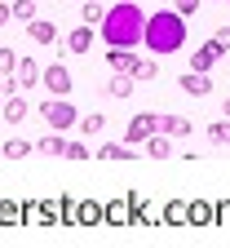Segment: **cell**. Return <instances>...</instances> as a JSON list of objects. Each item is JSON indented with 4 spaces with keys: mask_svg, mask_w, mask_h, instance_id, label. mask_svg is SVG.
Listing matches in <instances>:
<instances>
[{
    "mask_svg": "<svg viewBox=\"0 0 230 248\" xmlns=\"http://www.w3.org/2000/svg\"><path fill=\"white\" fill-rule=\"evenodd\" d=\"M133 89H138V80H133V71H115L111 80H107V93H111V98H133Z\"/></svg>",
    "mask_w": 230,
    "mask_h": 248,
    "instance_id": "cell-12",
    "label": "cell"
},
{
    "mask_svg": "<svg viewBox=\"0 0 230 248\" xmlns=\"http://www.w3.org/2000/svg\"><path fill=\"white\" fill-rule=\"evenodd\" d=\"M213 40H217V45L230 53V27H217V31H213Z\"/></svg>",
    "mask_w": 230,
    "mask_h": 248,
    "instance_id": "cell-34",
    "label": "cell"
},
{
    "mask_svg": "<svg viewBox=\"0 0 230 248\" xmlns=\"http://www.w3.org/2000/svg\"><path fill=\"white\" fill-rule=\"evenodd\" d=\"M102 208H107V226H111V231L133 226V213H128V195H124V200H111V204H102Z\"/></svg>",
    "mask_w": 230,
    "mask_h": 248,
    "instance_id": "cell-8",
    "label": "cell"
},
{
    "mask_svg": "<svg viewBox=\"0 0 230 248\" xmlns=\"http://www.w3.org/2000/svg\"><path fill=\"white\" fill-rule=\"evenodd\" d=\"M0 151H5V160H27V155L36 151V142H27V138H9Z\"/></svg>",
    "mask_w": 230,
    "mask_h": 248,
    "instance_id": "cell-24",
    "label": "cell"
},
{
    "mask_svg": "<svg viewBox=\"0 0 230 248\" xmlns=\"http://www.w3.org/2000/svg\"><path fill=\"white\" fill-rule=\"evenodd\" d=\"M14 18L18 22H31V18H36V0H14Z\"/></svg>",
    "mask_w": 230,
    "mask_h": 248,
    "instance_id": "cell-29",
    "label": "cell"
},
{
    "mask_svg": "<svg viewBox=\"0 0 230 248\" xmlns=\"http://www.w3.org/2000/svg\"><path fill=\"white\" fill-rule=\"evenodd\" d=\"M40 71H45L40 62L22 53V58H18V71H14V76H18V84H22V89H36V84H40Z\"/></svg>",
    "mask_w": 230,
    "mask_h": 248,
    "instance_id": "cell-11",
    "label": "cell"
},
{
    "mask_svg": "<svg viewBox=\"0 0 230 248\" xmlns=\"http://www.w3.org/2000/svg\"><path fill=\"white\" fill-rule=\"evenodd\" d=\"M159 76V62L155 58H138L133 62V80H155Z\"/></svg>",
    "mask_w": 230,
    "mask_h": 248,
    "instance_id": "cell-27",
    "label": "cell"
},
{
    "mask_svg": "<svg viewBox=\"0 0 230 248\" xmlns=\"http://www.w3.org/2000/svg\"><path fill=\"white\" fill-rule=\"evenodd\" d=\"M151 133H159V115L155 111H138L133 120H128V129H124V142L128 146H142Z\"/></svg>",
    "mask_w": 230,
    "mask_h": 248,
    "instance_id": "cell-4",
    "label": "cell"
},
{
    "mask_svg": "<svg viewBox=\"0 0 230 248\" xmlns=\"http://www.w3.org/2000/svg\"><path fill=\"white\" fill-rule=\"evenodd\" d=\"M217 208V217H213V226H230V204L221 200V204H213Z\"/></svg>",
    "mask_w": 230,
    "mask_h": 248,
    "instance_id": "cell-33",
    "label": "cell"
},
{
    "mask_svg": "<svg viewBox=\"0 0 230 248\" xmlns=\"http://www.w3.org/2000/svg\"><path fill=\"white\" fill-rule=\"evenodd\" d=\"M27 36L36 40V45H58V22H49V18H31V22H27Z\"/></svg>",
    "mask_w": 230,
    "mask_h": 248,
    "instance_id": "cell-9",
    "label": "cell"
},
{
    "mask_svg": "<svg viewBox=\"0 0 230 248\" xmlns=\"http://www.w3.org/2000/svg\"><path fill=\"white\" fill-rule=\"evenodd\" d=\"M40 115H45V124H49V129H62V133L80 124V111L71 107V98H53V93L40 102Z\"/></svg>",
    "mask_w": 230,
    "mask_h": 248,
    "instance_id": "cell-3",
    "label": "cell"
},
{
    "mask_svg": "<svg viewBox=\"0 0 230 248\" xmlns=\"http://www.w3.org/2000/svg\"><path fill=\"white\" fill-rule=\"evenodd\" d=\"M221 115H230V98H226V102H221Z\"/></svg>",
    "mask_w": 230,
    "mask_h": 248,
    "instance_id": "cell-36",
    "label": "cell"
},
{
    "mask_svg": "<svg viewBox=\"0 0 230 248\" xmlns=\"http://www.w3.org/2000/svg\"><path fill=\"white\" fill-rule=\"evenodd\" d=\"M0 226H22V204L18 200H0Z\"/></svg>",
    "mask_w": 230,
    "mask_h": 248,
    "instance_id": "cell-23",
    "label": "cell"
},
{
    "mask_svg": "<svg viewBox=\"0 0 230 248\" xmlns=\"http://www.w3.org/2000/svg\"><path fill=\"white\" fill-rule=\"evenodd\" d=\"M177 89L186 93V98H208V93H213V80H208V71H186L177 80Z\"/></svg>",
    "mask_w": 230,
    "mask_h": 248,
    "instance_id": "cell-7",
    "label": "cell"
},
{
    "mask_svg": "<svg viewBox=\"0 0 230 248\" xmlns=\"http://www.w3.org/2000/svg\"><path fill=\"white\" fill-rule=\"evenodd\" d=\"M142 27H146V14L138 0H115L102 18V40H107V49H138Z\"/></svg>",
    "mask_w": 230,
    "mask_h": 248,
    "instance_id": "cell-1",
    "label": "cell"
},
{
    "mask_svg": "<svg viewBox=\"0 0 230 248\" xmlns=\"http://www.w3.org/2000/svg\"><path fill=\"white\" fill-rule=\"evenodd\" d=\"M80 226H84V231L107 226V208L97 204V200H80Z\"/></svg>",
    "mask_w": 230,
    "mask_h": 248,
    "instance_id": "cell-10",
    "label": "cell"
},
{
    "mask_svg": "<svg viewBox=\"0 0 230 248\" xmlns=\"http://www.w3.org/2000/svg\"><path fill=\"white\" fill-rule=\"evenodd\" d=\"M0 120H5V124H22V120H27L22 93H5V111H0Z\"/></svg>",
    "mask_w": 230,
    "mask_h": 248,
    "instance_id": "cell-16",
    "label": "cell"
},
{
    "mask_svg": "<svg viewBox=\"0 0 230 248\" xmlns=\"http://www.w3.org/2000/svg\"><path fill=\"white\" fill-rule=\"evenodd\" d=\"M142 45H146V53H182L186 49V18L177 14V9H159V14H151L146 18V27H142Z\"/></svg>",
    "mask_w": 230,
    "mask_h": 248,
    "instance_id": "cell-2",
    "label": "cell"
},
{
    "mask_svg": "<svg viewBox=\"0 0 230 248\" xmlns=\"http://www.w3.org/2000/svg\"><path fill=\"white\" fill-rule=\"evenodd\" d=\"M107 62H111V71H133L138 53H133V49H111V53H107Z\"/></svg>",
    "mask_w": 230,
    "mask_h": 248,
    "instance_id": "cell-25",
    "label": "cell"
},
{
    "mask_svg": "<svg viewBox=\"0 0 230 248\" xmlns=\"http://www.w3.org/2000/svg\"><path fill=\"white\" fill-rule=\"evenodd\" d=\"M213 217H217V208L208 200H195L190 213H186V226H213Z\"/></svg>",
    "mask_w": 230,
    "mask_h": 248,
    "instance_id": "cell-17",
    "label": "cell"
},
{
    "mask_svg": "<svg viewBox=\"0 0 230 248\" xmlns=\"http://www.w3.org/2000/svg\"><path fill=\"white\" fill-rule=\"evenodd\" d=\"M221 58H226V49H221V45H217V40L208 36V40H204L199 49L190 53V71H213V67H217Z\"/></svg>",
    "mask_w": 230,
    "mask_h": 248,
    "instance_id": "cell-6",
    "label": "cell"
},
{
    "mask_svg": "<svg viewBox=\"0 0 230 248\" xmlns=\"http://www.w3.org/2000/svg\"><path fill=\"white\" fill-rule=\"evenodd\" d=\"M221 5H230V0H221Z\"/></svg>",
    "mask_w": 230,
    "mask_h": 248,
    "instance_id": "cell-38",
    "label": "cell"
},
{
    "mask_svg": "<svg viewBox=\"0 0 230 248\" xmlns=\"http://www.w3.org/2000/svg\"><path fill=\"white\" fill-rule=\"evenodd\" d=\"M76 129L84 133V138H102V129H107V115L102 111H89V115H80V124Z\"/></svg>",
    "mask_w": 230,
    "mask_h": 248,
    "instance_id": "cell-19",
    "label": "cell"
},
{
    "mask_svg": "<svg viewBox=\"0 0 230 248\" xmlns=\"http://www.w3.org/2000/svg\"><path fill=\"white\" fill-rule=\"evenodd\" d=\"M67 160H89V142H67Z\"/></svg>",
    "mask_w": 230,
    "mask_h": 248,
    "instance_id": "cell-31",
    "label": "cell"
},
{
    "mask_svg": "<svg viewBox=\"0 0 230 248\" xmlns=\"http://www.w3.org/2000/svg\"><path fill=\"white\" fill-rule=\"evenodd\" d=\"M9 18H14V5H0V27H9Z\"/></svg>",
    "mask_w": 230,
    "mask_h": 248,
    "instance_id": "cell-35",
    "label": "cell"
},
{
    "mask_svg": "<svg viewBox=\"0 0 230 248\" xmlns=\"http://www.w3.org/2000/svg\"><path fill=\"white\" fill-rule=\"evenodd\" d=\"M208 142L230 146V115H226V120H217V124H208Z\"/></svg>",
    "mask_w": 230,
    "mask_h": 248,
    "instance_id": "cell-28",
    "label": "cell"
},
{
    "mask_svg": "<svg viewBox=\"0 0 230 248\" xmlns=\"http://www.w3.org/2000/svg\"><path fill=\"white\" fill-rule=\"evenodd\" d=\"M80 18H84L89 27H102V18H107V5H102V0H84V9H80Z\"/></svg>",
    "mask_w": 230,
    "mask_h": 248,
    "instance_id": "cell-26",
    "label": "cell"
},
{
    "mask_svg": "<svg viewBox=\"0 0 230 248\" xmlns=\"http://www.w3.org/2000/svg\"><path fill=\"white\" fill-rule=\"evenodd\" d=\"M186 213H190V204H186V200H173V204H164V208H159L164 226H186Z\"/></svg>",
    "mask_w": 230,
    "mask_h": 248,
    "instance_id": "cell-18",
    "label": "cell"
},
{
    "mask_svg": "<svg viewBox=\"0 0 230 248\" xmlns=\"http://www.w3.org/2000/svg\"><path fill=\"white\" fill-rule=\"evenodd\" d=\"M142 146H146V155H151V160H169V155H173V146H169V133H151Z\"/></svg>",
    "mask_w": 230,
    "mask_h": 248,
    "instance_id": "cell-21",
    "label": "cell"
},
{
    "mask_svg": "<svg viewBox=\"0 0 230 248\" xmlns=\"http://www.w3.org/2000/svg\"><path fill=\"white\" fill-rule=\"evenodd\" d=\"M18 71V53L14 49H0V76H14Z\"/></svg>",
    "mask_w": 230,
    "mask_h": 248,
    "instance_id": "cell-30",
    "label": "cell"
},
{
    "mask_svg": "<svg viewBox=\"0 0 230 248\" xmlns=\"http://www.w3.org/2000/svg\"><path fill=\"white\" fill-rule=\"evenodd\" d=\"M173 9H177L182 18H190V14H199V0H173Z\"/></svg>",
    "mask_w": 230,
    "mask_h": 248,
    "instance_id": "cell-32",
    "label": "cell"
},
{
    "mask_svg": "<svg viewBox=\"0 0 230 248\" xmlns=\"http://www.w3.org/2000/svg\"><path fill=\"white\" fill-rule=\"evenodd\" d=\"M0 111H5V89H0Z\"/></svg>",
    "mask_w": 230,
    "mask_h": 248,
    "instance_id": "cell-37",
    "label": "cell"
},
{
    "mask_svg": "<svg viewBox=\"0 0 230 248\" xmlns=\"http://www.w3.org/2000/svg\"><path fill=\"white\" fill-rule=\"evenodd\" d=\"M159 133H169V138H186V133H195V124L186 120V115H159Z\"/></svg>",
    "mask_w": 230,
    "mask_h": 248,
    "instance_id": "cell-15",
    "label": "cell"
},
{
    "mask_svg": "<svg viewBox=\"0 0 230 248\" xmlns=\"http://www.w3.org/2000/svg\"><path fill=\"white\" fill-rule=\"evenodd\" d=\"M93 40H97V31H93L89 22H80L71 36H67V49H71V53H89V49H93Z\"/></svg>",
    "mask_w": 230,
    "mask_h": 248,
    "instance_id": "cell-13",
    "label": "cell"
},
{
    "mask_svg": "<svg viewBox=\"0 0 230 248\" xmlns=\"http://www.w3.org/2000/svg\"><path fill=\"white\" fill-rule=\"evenodd\" d=\"M40 155H49V160H58V155H67V138H62V129H49L40 142H36Z\"/></svg>",
    "mask_w": 230,
    "mask_h": 248,
    "instance_id": "cell-14",
    "label": "cell"
},
{
    "mask_svg": "<svg viewBox=\"0 0 230 248\" xmlns=\"http://www.w3.org/2000/svg\"><path fill=\"white\" fill-rule=\"evenodd\" d=\"M97 160H133V146L128 142H102L97 146Z\"/></svg>",
    "mask_w": 230,
    "mask_h": 248,
    "instance_id": "cell-22",
    "label": "cell"
},
{
    "mask_svg": "<svg viewBox=\"0 0 230 248\" xmlns=\"http://www.w3.org/2000/svg\"><path fill=\"white\" fill-rule=\"evenodd\" d=\"M40 84L53 93V98H67V93H71V71H67V62H49V67L40 71Z\"/></svg>",
    "mask_w": 230,
    "mask_h": 248,
    "instance_id": "cell-5",
    "label": "cell"
},
{
    "mask_svg": "<svg viewBox=\"0 0 230 248\" xmlns=\"http://www.w3.org/2000/svg\"><path fill=\"white\" fill-rule=\"evenodd\" d=\"M58 222H62V226H80V200L62 195V200H58Z\"/></svg>",
    "mask_w": 230,
    "mask_h": 248,
    "instance_id": "cell-20",
    "label": "cell"
}]
</instances>
